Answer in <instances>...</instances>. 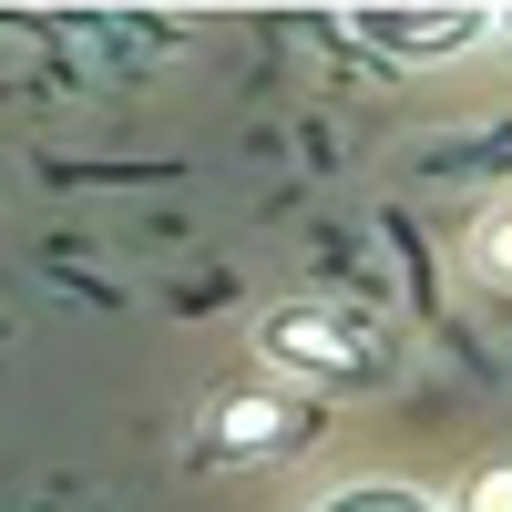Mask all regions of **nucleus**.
<instances>
[{"label": "nucleus", "instance_id": "obj_3", "mask_svg": "<svg viewBox=\"0 0 512 512\" xmlns=\"http://www.w3.org/2000/svg\"><path fill=\"white\" fill-rule=\"evenodd\" d=\"M287 441H297V400L287 390H226L216 410L195 420V451L205 461H267Z\"/></svg>", "mask_w": 512, "mask_h": 512}, {"label": "nucleus", "instance_id": "obj_1", "mask_svg": "<svg viewBox=\"0 0 512 512\" xmlns=\"http://www.w3.org/2000/svg\"><path fill=\"white\" fill-rule=\"evenodd\" d=\"M256 359L308 379V390H369V379L400 369V338L379 328L369 308H338V297H297V308L256 318Z\"/></svg>", "mask_w": 512, "mask_h": 512}, {"label": "nucleus", "instance_id": "obj_7", "mask_svg": "<svg viewBox=\"0 0 512 512\" xmlns=\"http://www.w3.org/2000/svg\"><path fill=\"white\" fill-rule=\"evenodd\" d=\"M492 31H512V11H492Z\"/></svg>", "mask_w": 512, "mask_h": 512}, {"label": "nucleus", "instance_id": "obj_2", "mask_svg": "<svg viewBox=\"0 0 512 512\" xmlns=\"http://www.w3.org/2000/svg\"><path fill=\"white\" fill-rule=\"evenodd\" d=\"M349 31L369 52H390V62H451V52H482L492 41V11L482 0H451V11H400V0H379V11H349Z\"/></svg>", "mask_w": 512, "mask_h": 512}, {"label": "nucleus", "instance_id": "obj_4", "mask_svg": "<svg viewBox=\"0 0 512 512\" xmlns=\"http://www.w3.org/2000/svg\"><path fill=\"white\" fill-rule=\"evenodd\" d=\"M318 512H441V502L420 492V482H338Z\"/></svg>", "mask_w": 512, "mask_h": 512}, {"label": "nucleus", "instance_id": "obj_6", "mask_svg": "<svg viewBox=\"0 0 512 512\" xmlns=\"http://www.w3.org/2000/svg\"><path fill=\"white\" fill-rule=\"evenodd\" d=\"M461 512H512V461H482V472L461 482Z\"/></svg>", "mask_w": 512, "mask_h": 512}, {"label": "nucleus", "instance_id": "obj_5", "mask_svg": "<svg viewBox=\"0 0 512 512\" xmlns=\"http://www.w3.org/2000/svg\"><path fill=\"white\" fill-rule=\"evenodd\" d=\"M472 267H482L492 287H512V185L492 195V216H482V236H472Z\"/></svg>", "mask_w": 512, "mask_h": 512}]
</instances>
